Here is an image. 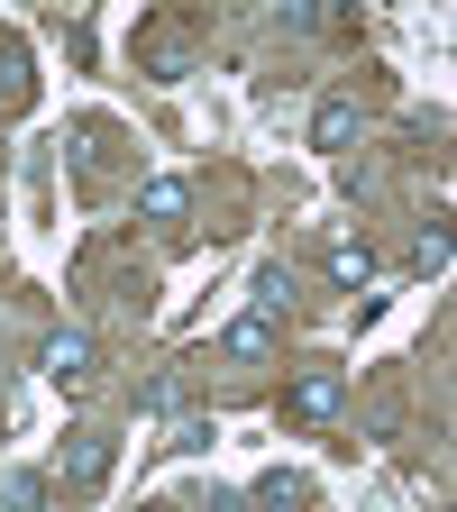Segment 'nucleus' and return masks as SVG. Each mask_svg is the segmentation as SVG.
<instances>
[{
  "label": "nucleus",
  "mask_w": 457,
  "mask_h": 512,
  "mask_svg": "<svg viewBox=\"0 0 457 512\" xmlns=\"http://www.w3.org/2000/svg\"><path fill=\"white\" fill-rule=\"evenodd\" d=\"M284 293H293V275H284V266H266V275H256V302H247V311L229 320V339H220V348H229L238 366L275 357V320H284Z\"/></svg>",
  "instance_id": "obj_1"
},
{
  "label": "nucleus",
  "mask_w": 457,
  "mask_h": 512,
  "mask_svg": "<svg viewBox=\"0 0 457 512\" xmlns=\"http://www.w3.org/2000/svg\"><path fill=\"white\" fill-rule=\"evenodd\" d=\"M339 403H348V375H339V366H311V375H293V394H284V412H293V421H330Z\"/></svg>",
  "instance_id": "obj_2"
},
{
  "label": "nucleus",
  "mask_w": 457,
  "mask_h": 512,
  "mask_svg": "<svg viewBox=\"0 0 457 512\" xmlns=\"http://www.w3.org/2000/svg\"><path fill=\"white\" fill-rule=\"evenodd\" d=\"M55 476L92 494V485L110 476V439H101V430H64V448H55Z\"/></svg>",
  "instance_id": "obj_3"
},
{
  "label": "nucleus",
  "mask_w": 457,
  "mask_h": 512,
  "mask_svg": "<svg viewBox=\"0 0 457 512\" xmlns=\"http://www.w3.org/2000/svg\"><path fill=\"white\" fill-rule=\"evenodd\" d=\"M46 375H55V384H92V339H83V330H55V339H46Z\"/></svg>",
  "instance_id": "obj_4"
},
{
  "label": "nucleus",
  "mask_w": 457,
  "mask_h": 512,
  "mask_svg": "<svg viewBox=\"0 0 457 512\" xmlns=\"http://www.w3.org/2000/svg\"><path fill=\"white\" fill-rule=\"evenodd\" d=\"M330 284H348V293L375 284V247L366 238H330Z\"/></svg>",
  "instance_id": "obj_5"
},
{
  "label": "nucleus",
  "mask_w": 457,
  "mask_h": 512,
  "mask_svg": "<svg viewBox=\"0 0 457 512\" xmlns=\"http://www.w3.org/2000/svg\"><path fill=\"white\" fill-rule=\"evenodd\" d=\"M348 138H357V101H320V110H311V147H330V156H339Z\"/></svg>",
  "instance_id": "obj_6"
},
{
  "label": "nucleus",
  "mask_w": 457,
  "mask_h": 512,
  "mask_svg": "<svg viewBox=\"0 0 457 512\" xmlns=\"http://www.w3.org/2000/svg\"><path fill=\"white\" fill-rule=\"evenodd\" d=\"M183 202H192V192H183L174 174H156V183L138 192V211H147V220H183Z\"/></svg>",
  "instance_id": "obj_7"
},
{
  "label": "nucleus",
  "mask_w": 457,
  "mask_h": 512,
  "mask_svg": "<svg viewBox=\"0 0 457 512\" xmlns=\"http://www.w3.org/2000/svg\"><path fill=\"white\" fill-rule=\"evenodd\" d=\"M412 266H421V275H439V266H448V229H421V247H412Z\"/></svg>",
  "instance_id": "obj_8"
}]
</instances>
